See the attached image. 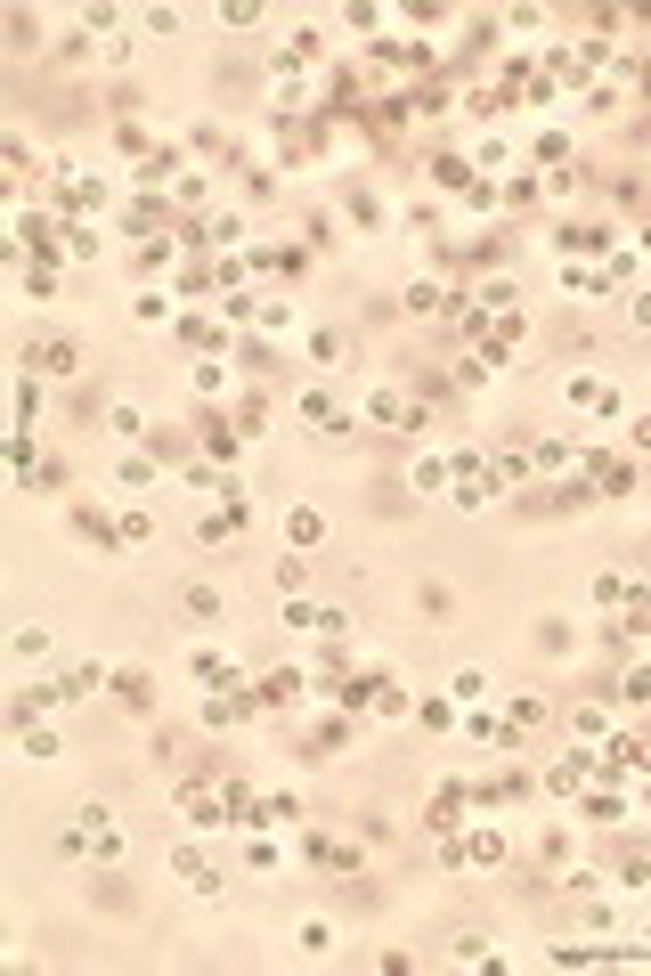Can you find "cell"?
<instances>
[{
  "label": "cell",
  "mask_w": 651,
  "mask_h": 976,
  "mask_svg": "<svg viewBox=\"0 0 651 976\" xmlns=\"http://www.w3.org/2000/svg\"><path fill=\"white\" fill-rule=\"evenodd\" d=\"M302 350H310V358H318V366H326V375H334V366H342V334H326V326H318V334H310V342H302Z\"/></svg>",
  "instance_id": "obj_21"
},
{
  "label": "cell",
  "mask_w": 651,
  "mask_h": 976,
  "mask_svg": "<svg viewBox=\"0 0 651 976\" xmlns=\"http://www.w3.org/2000/svg\"><path fill=\"white\" fill-rule=\"evenodd\" d=\"M619 635H651V594H643V586L627 594V619H619Z\"/></svg>",
  "instance_id": "obj_19"
},
{
  "label": "cell",
  "mask_w": 651,
  "mask_h": 976,
  "mask_svg": "<svg viewBox=\"0 0 651 976\" xmlns=\"http://www.w3.org/2000/svg\"><path fill=\"white\" fill-rule=\"evenodd\" d=\"M147 480H155V464H147V456H123V464H114V488H123V497H139Z\"/></svg>",
  "instance_id": "obj_14"
},
{
  "label": "cell",
  "mask_w": 651,
  "mask_h": 976,
  "mask_svg": "<svg viewBox=\"0 0 651 976\" xmlns=\"http://www.w3.org/2000/svg\"><path fill=\"white\" fill-rule=\"evenodd\" d=\"M578 741H611V708L603 700H578Z\"/></svg>",
  "instance_id": "obj_13"
},
{
  "label": "cell",
  "mask_w": 651,
  "mask_h": 976,
  "mask_svg": "<svg viewBox=\"0 0 651 976\" xmlns=\"http://www.w3.org/2000/svg\"><path fill=\"white\" fill-rule=\"evenodd\" d=\"M25 757H33V765H49V757H57V732H49V724H33V732H25Z\"/></svg>",
  "instance_id": "obj_25"
},
{
  "label": "cell",
  "mask_w": 651,
  "mask_h": 976,
  "mask_svg": "<svg viewBox=\"0 0 651 976\" xmlns=\"http://www.w3.org/2000/svg\"><path fill=\"white\" fill-rule=\"evenodd\" d=\"M513 163V139H481V147H472V171H505Z\"/></svg>",
  "instance_id": "obj_18"
},
{
  "label": "cell",
  "mask_w": 651,
  "mask_h": 976,
  "mask_svg": "<svg viewBox=\"0 0 651 976\" xmlns=\"http://www.w3.org/2000/svg\"><path fill=\"white\" fill-rule=\"evenodd\" d=\"M253 318H261V342H269V334H293V301H285V293H269Z\"/></svg>",
  "instance_id": "obj_12"
},
{
  "label": "cell",
  "mask_w": 651,
  "mask_h": 976,
  "mask_svg": "<svg viewBox=\"0 0 651 976\" xmlns=\"http://www.w3.org/2000/svg\"><path fill=\"white\" fill-rule=\"evenodd\" d=\"M505 716H513V732H529V724H546V700H538V692H521Z\"/></svg>",
  "instance_id": "obj_22"
},
{
  "label": "cell",
  "mask_w": 651,
  "mask_h": 976,
  "mask_svg": "<svg viewBox=\"0 0 651 976\" xmlns=\"http://www.w3.org/2000/svg\"><path fill=\"white\" fill-rule=\"evenodd\" d=\"M25 366H33V375H74L82 350H74V342H33V350H25Z\"/></svg>",
  "instance_id": "obj_4"
},
{
  "label": "cell",
  "mask_w": 651,
  "mask_h": 976,
  "mask_svg": "<svg viewBox=\"0 0 651 976\" xmlns=\"http://www.w3.org/2000/svg\"><path fill=\"white\" fill-rule=\"evenodd\" d=\"M285 537H293V545H326V513H318V505H293V513H285Z\"/></svg>",
  "instance_id": "obj_9"
},
{
  "label": "cell",
  "mask_w": 651,
  "mask_h": 976,
  "mask_svg": "<svg viewBox=\"0 0 651 976\" xmlns=\"http://www.w3.org/2000/svg\"><path fill=\"white\" fill-rule=\"evenodd\" d=\"M440 301H448V293H440V277H416V285H407V310H416V318H432Z\"/></svg>",
  "instance_id": "obj_16"
},
{
  "label": "cell",
  "mask_w": 651,
  "mask_h": 976,
  "mask_svg": "<svg viewBox=\"0 0 651 976\" xmlns=\"http://www.w3.org/2000/svg\"><path fill=\"white\" fill-rule=\"evenodd\" d=\"M261 822H269V830H293V822H302V798H293V789H269V798H261Z\"/></svg>",
  "instance_id": "obj_11"
},
{
  "label": "cell",
  "mask_w": 651,
  "mask_h": 976,
  "mask_svg": "<svg viewBox=\"0 0 651 976\" xmlns=\"http://www.w3.org/2000/svg\"><path fill=\"white\" fill-rule=\"evenodd\" d=\"M489 692V667H456L448 676V700H481Z\"/></svg>",
  "instance_id": "obj_15"
},
{
  "label": "cell",
  "mask_w": 651,
  "mask_h": 976,
  "mask_svg": "<svg viewBox=\"0 0 651 976\" xmlns=\"http://www.w3.org/2000/svg\"><path fill=\"white\" fill-rule=\"evenodd\" d=\"M114 537H123V545H147V537H155V521H147V513L131 505V513H123V529H114Z\"/></svg>",
  "instance_id": "obj_26"
},
{
  "label": "cell",
  "mask_w": 651,
  "mask_h": 976,
  "mask_svg": "<svg viewBox=\"0 0 651 976\" xmlns=\"http://www.w3.org/2000/svg\"><path fill=\"white\" fill-rule=\"evenodd\" d=\"M619 700H635V708L651 700V659H635V667H627V676H619Z\"/></svg>",
  "instance_id": "obj_20"
},
{
  "label": "cell",
  "mask_w": 651,
  "mask_h": 976,
  "mask_svg": "<svg viewBox=\"0 0 651 976\" xmlns=\"http://www.w3.org/2000/svg\"><path fill=\"white\" fill-rule=\"evenodd\" d=\"M171 871H180V879H188L196 895H220V871L204 863V854H196V846H180V854H171Z\"/></svg>",
  "instance_id": "obj_6"
},
{
  "label": "cell",
  "mask_w": 651,
  "mask_h": 976,
  "mask_svg": "<svg viewBox=\"0 0 651 976\" xmlns=\"http://www.w3.org/2000/svg\"><path fill=\"white\" fill-rule=\"evenodd\" d=\"M367 423H383V432H399V423H407V399L383 383V391H367Z\"/></svg>",
  "instance_id": "obj_10"
},
{
  "label": "cell",
  "mask_w": 651,
  "mask_h": 976,
  "mask_svg": "<svg viewBox=\"0 0 651 976\" xmlns=\"http://www.w3.org/2000/svg\"><path fill=\"white\" fill-rule=\"evenodd\" d=\"M106 423H114V440H139V432H147V407H114Z\"/></svg>",
  "instance_id": "obj_23"
},
{
  "label": "cell",
  "mask_w": 651,
  "mask_h": 976,
  "mask_svg": "<svg viewBox=\"0 0 651 976\" xmlns=\"http://www.w3.org/2000/svg\"><path fill=\"white\" fill-rule=\"evenodd\" d=\"M17 659H49V627H17Z\"/></svg>",
  "instance_id": "obj_27"
},
{
  "label": "cell",
  "mask_w": 651,
  "mask_h": 976,
  "mask_svg": "<svg viewBox=\"0 0 651 976\" xmlns=\"http://www.w3.org/2000/svg\"><path fill=\"white\" fill-rule=\"evenodd\" d=\"M302 415H310V432H318V440H350V407H334L326 391H310V399H302Z\"/></svg>",
  "instance_id": "obj_3"
},
{
  "label": "cell",
  "mask_w": 651,
  "mask_h": 976,
  "mask_svg": "<svg viewBox=\"0 0 651 976\" xmlns=\"http://www.w3.org/2000/svg\"><path fill=\"white\" fill-rule=\"evenodd\" d=\"M245 863H253V871H277V863H285V854H277V838H261V830H253V846H245Z\"/></svg>",
  "instance_id": "obj_24"
},
{
  "label": "cell",
  "mask_w": 651,
  "mask_h": 976,
  "mask_svg": "<svg viewBox=\"0 0 651 976\" xmlns=\"http://www.w3.org/2000/svg\"><path fill=\"white\" fill-rule=\"evenodd\" d=\"M302 952H334V920H302Z\"/></svg>",
  "instance_id": "obj_28"
},
{
  "label": "cell",
  "mask_w": 651,
  "mask_h": 976,
  "mask_svg": "<svg viewBox=\"0 0 651 976\" xmlns=\"http://www.w3.org/2000/svg\"><path fill=\"white\" fill-rule=\"evenodd\" d=\"M416 488H424V497H448V488H456V456H416Z\"/></svg>",
  "instance_id": "obj_8"
},
{
  "label": "cell",
  "mask_w": 651,
  "mask_h": 976,
  "mask_svg": "<svg viewBox=\"0 0 651 976\" xmlns=\"http://www.w3.org/2000/svg\"><path fill=\"white\" fill-rule=\"evenodd\" d=\"M180 814H188L196 830H228V822H236V806H228V789H180Z\"/></svg>",
  "instance_id": "obj_1"
},
{
  "label": "cell",
  "mask_w": 651,
  "mask_h": 976,
  "mask_svg": "<svg viewBox=\"0 0 651 976\" xmlns=\"http://www.w3.org/2000/svg\"><path fill=\"white\" fill-rule=\"evenodd\" d=\"M302 854L318 871H359V846H342V838H302Z\"/></svg>",
  "instance_id": "obj_5"
},
{
  "label": "cell",
  "mask_w": 651,
  "mask_h": 976,
  "mask_svg": "<svg viewBox=\"0 0 651 976\" xmlns=\"http://www.w3.org/2000/svg\"><path fill=\"white\" fill-rule=\"evenodd\" d=\"M627 594H635V578H595V602H603V610H611V602H627Z\"/></svg>",
  "instance_id": "obj_29"
},
{
  "label": "cell",
  "mask_w": 651,
  "mask_h": 976,
  "mask_svg": "<svg viewBox=\"0 0 651 976\" xmlns=\"http://www.w3.org/2000/svg\"><path fill=\"white\" fill-rule=\"evenodd\" d=\"M456 863H472V871H489V863H505V838H497V830H472V838L456 846Z\"/></svg>",
  "instance_id": "obj_7"
},
{
  "label": "cell",
  "mask_w": 651,
  "mask_h": 976,
  "mask_svg": "<svg viewBox=\"0 0 651 976\" xmlns=\"http://www.w3.org/2000/svg\"><path fill=\"white\" fill-rule=\"evenodd\" d=\"M570 407H586V415H603V423H619V391H611L603 375H570Z\"/></svg>",
  "instance_id": "obj_2"
},
{
  "label": "cell",
  "mask_w": 651,
  "mask_h": 976,
  "mask_svg": "<svg viewBox=\"0 0 651 976\" xmlns=\"http://www.w3.org/2000/svg\"><path fill=\"white\" fill-rule=\"evenodd\" d=\"M269 90H277V106H302V66H293V57H285V66L269 74Z\"/></svg>",
  "instance_id": "obj_17"
}]
</instances>
